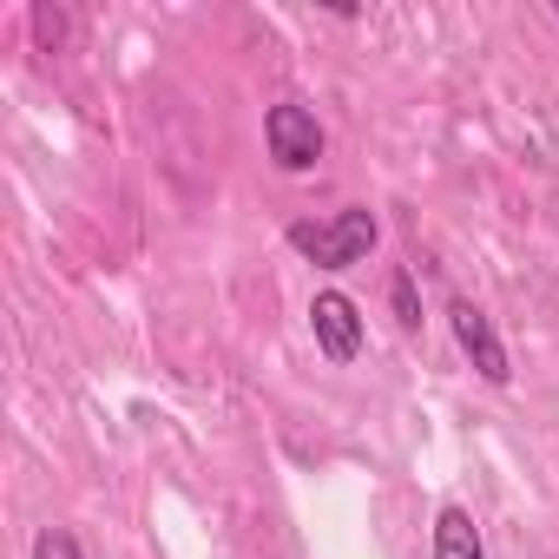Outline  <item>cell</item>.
<instances>
[{
  "label": "cell",
  "instance_id": "7",
  "mask_svg": "<svg viewBox=\"0 0 559 559\" xmlns=\"http://www.w3.org/2000/svg\"><path fill=\"white\" fill-rule=\"evenodd\" d=\"M389 304H395V323H402V330L421 323V297H415V276H408V270L389 276Z\"/></svg>",
  "mask_w": 559,
  "mask_h": 559
},
{
  "label": "cell",
  "instance_id": "8",
  "mask_svg": "<svg viewBox=\"0 0 559 559\" xmlns=\"http://www.w3.org/2000/svg\"><path fill=\"white\" fill-rule=\"evenodd\" d=\"M34 559H86V552H80V539H73L67 526H40V539H34Z\"/></svg>",
  "mask_w": 559,
  "mask_h": 559
},
{
  "label": "cell",
  "instance_id": "2",
  "mask_svg": "<svg viewBox=\"0 0 559 559\" xmlns=\"http://www.w3.org/2000/svg\"><path fill=\"white\" fill-rule=\"evenodd\" d=\"M263 145H270V158L284 165V171H310V165L323 158V126H317L310 106L284 99V106L263 112Z\"/></svg>",
  "mask_w": 559,
  "mask_h": 559
},
{
  "label": "cell",
  "instance_id": "5",
  "mask_svg": "<svg viewBox=\"0 0 559 559\" xmlns=\"http://www.w3.org/2000/svg\"><path fill=\"white\" fill-rule=\"evenodd\" d=\"M435 559H487L480 526H474L467 507H441L435 513Z\"/></svg>",
  "mask_w": 559,
  "mask_h": 559
},
{
  "label": "cell",
  "instance_id": "3",
  "mask_svg": "<svg viewBox=\"0 0 559 559\" xmlns=\"http://www.w3.org/2000/svg\"><path fill=\"white\" fill-rule=\"evenodd\" d=\"M448 323H454V343H461V356H467V362L480 369V382H493V389H500V382H513L500 330H493V323H487V317H480V310H474L467 297H461V304L448 310Z\"/></svg>",
  "mask_w": 559,
  "mask_h": 559
},
{
  "label": "cell",
  "instance_id": "4",
  "mask_svg": "<svg viewBox=\"0 0 559 559\" xmlns=\"http://www.w3.org/2000/svg\"><path fill=\"white\" fill-rule=\"evenodd\" d=\"M310 330H317V349L330 362H356L362 356V317H356V304L343 290H323L310 304Z\"/></svg>",
  "mask_w": 559,
  "mask_h": 559
},
{
  "label": "cell",
  "instance_id": "1",
  "mask_svg": "<svg viewBox=\"0 0 559 559\" xmlns=\"http://www.w3.org/2000/svg\"><path fill=\"white\" fill-rule=\"evenodd\" d=\"M290 250H304L317 270H349L376 250V211L349 204L336 217H304V224H290Z\"/></svg>",
  "mask_w": 559,
  "mask_h": 559
},
{
  "label": "cell",
  "instance_id": "6",
  "mask_svg": "<svg viewBox=\"0 0 559 559\" xmlns=\"http://www.w3.org/2000/svg\"><path fill=\"white\" fill-rule=\"evenodd\" d=\"M34 40L47 47V53H67V40H73V21H67V8H34Z\"/></svg>",
  "mask_w": 559,
  "mask_h": 559
}]
</instances>
